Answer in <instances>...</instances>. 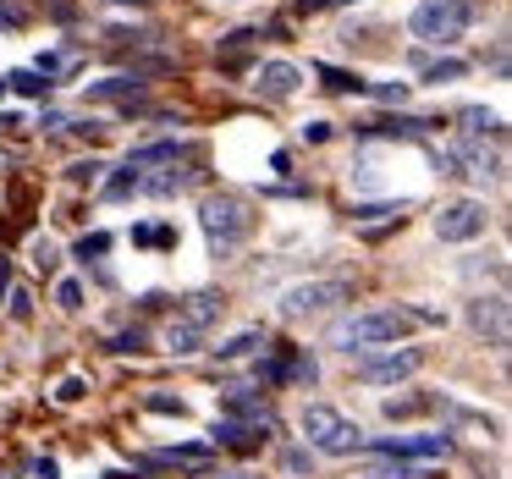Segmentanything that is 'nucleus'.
Segmentation results:
<instances>
[{"mask_svg":"<svg viewBox=\"0 0 512 479\" xmlns=\"http://www.w3.org/2000/svg\"><path fill=\"white\" fill-rule=\"evenodd\" d=\"M28 23H34V12H28L23 0H0V28H6V34H23Z\"/></svg>","mask_w":512,"mask_h":479,"instance_id":"a211bd4d","label":"nucleus"},{"mask_svg":"<svg viewBox=\"0 0 512 479\" xmlns=\"http://www.w3.org/2000/svg\"><path fill=\"white\" fill-rule=\"evenodd\" d=\"M138 94V78H105V83H89V100H133Z\"/></svg>","mask_w":512,"mask_h":479,"instance_id":"2eb2a0df","label":"nucleus"},{"mask_svg":"<svg viewBox=\"0 0 512 479\" xmlns=\"http://www.w3.org/2000/svg\"><path fill=\"white\" fill-rule=\"evenodd\" d=\"M485 226H490V210L479 199H452L435 215V237L441 243H474V237H485Z\"/></svg>","mask_w":512,"mask_h":479,"instance_id":"0eeeda50","label":"nucleus"},{"mask_svg":"<svg viewBox=\"0 0 512 479\" xmlns=\"http://www.w3.org/2000/svg\"><path fill=\"white\" fill-rule=\"evenodd\" d=\"M413 325L408 309H375V314H353V320H336L325 342L336 353H364V347H380V342H397L402 331Z\"/></svg>","mask_w":512,"mask_h":479,"instance_id":"f03ea898","label":"nucleus"},{"mask_svg":"<svg viewBox=\"0 0 512 479\" xmlns=\"http://www.w3.org/2000/svg\"><path fill=\"white\" fill-rule=\"evenodd\" d=\"M320 78H325V89H336V94H358V89H364V78H353V72H336V67H320Z\"/></svg>","mask_w":512,"mask_h":479,"instance_id":"412c9836","label":"nucleus"},{"mask_svg":"<svg viewBox=\"0 0 512 479\" xmlns=\"http://www.w3.org/2000/svg\"><path fill=\"white\" fill-rule=\"evenodd\" d=\"M380 105H408V83H364Z\"/></svg>","mask_w":512,"mask_h":479,"instance_id":"b1692460","label":"nucleus"},{"mask_svg":"<svg viewBox=\"0 0 512 479\" xmlns=\"http://www.w3.org/2000/svg\"><path fill=\"white\" fill-rule=\"evenodd\" d=\"M221 314H226V292H193V298L182 303L177 325H188V331H210Z\"/></svg>","mask_w":512,"mask_h":479,"instance_id":"9d476101","label":"nucleus"},{"mask_svg":"<svg viewBox=\"0 0 512 479\" xmlns=\"http://www.w3.org/2000/svg\"><path fill=\"white\" fill-rule=\"evenodd\" d=\"M281 463H287V474H309V468H314V463H309V452H298V446H292V452L281 457Z\"/></svg>","mask_w":512,"mask_h":479,"instance_id":"c756f323","label":"nucleus"},{"mask_svg":"<svg viewBox=\"0 0 512 479\" xmlns=\"http://www.w3.org/2000/svg\"><path fill=\"white\" fill-rule=\"evenodd\" d=\"M182 188H188V171L177 160H166V171H155V177H138V193H155V199H171Z\"/></svg>","mask_w":512,"mask_h":479,"instance_id":"ddd939ff","label":"nucleus"},{"mask_svg":"<svg viewBox=\"0 0 512 479\" xmlns=\"http://www.w3.org/2000/svg\"><path fill=\"white\" fill-rule=\"evenodd\" d=\"M28 254H34L39 270H56V265H61V248L50 243V237H34V243H28Z\"/></svg>","mask_w":512,"mask_h":479,"instance_id":"4be33fe9","label":"nucleus"},{"mask_svg":"<svg viewBox=\"0 0 512 479\" xmlns=\"http://www.w3.org/2000/svg\"><path fill=\"white\" fill-rule=\"evenodd\" d=\"M468 23H474V0H419L408 17L413 39H424V45H457Z\"/></svg>","mask_w":512,"mask_h":479,"instance_id":"7ed1b4c3","label":"nucleus"},{"mask_svg":"<svg viewBox=\"0 0 512 479\" xmlns=\"http://www.w3.org/2000/svg\"><path fill=\"white\" fill-rule=\"evenodd\" d=\"M457 78H468V61H452V56H446V61H424V83H457Z\"/></svg>","mask_w":512,"mask_h":479,"instance_id":"f3484780","label":"nucleus"},{"mask_svg":"<svg viewBox=\"0 0 512 479\" xmlns=\"http://www.w3.org/2000/svg\"><path fill=\"white\" fill-rule=\"evenodd\" d=\"M303 138H309V144H325V138H331V122H303Z\"/></svg>","mask_w":512,"mask_h":479,"instance_id":"2f4dec72","label":"nucleus"},{"mask_svg":"<svg viewBox=\"0 0 512 479\" xmlns=\"http://www.w3.org/2000/svg\"><path fill=\"white\" fill-rule=\"evenodd\" d=\"M347 298H353L347 281H298V287L281 292V320H309V314H325Z\"/></svg>","mask_w":512,"mask_h":479,"instance_id":"39448f33","label":"nucleus"},{"mask_svg":"<svg viewBox=\"0 0 512 479\" xmlns=\"http://www.w3.org/2000/svg\"><path fill=\"white\" fill-rule=\"evenodd\" d=\"M303 435H309L320 452L342 457V452H358L364 446V430H358L353 419H342L336 408H325V402H314V408H303Z\"/></svg>","mask_w":512,"mask_h":479,"instance_id":"20e7f679","label":"nucleus"},{"mask_svg":"<svg viewBox=\"0 0 512 479\" xmlns=\"http://www.w3.org/2000/svg\"><path fill=\"white\" fill-rule=\"evenodd\" d=\"M12 292V259H0V298Z\"/></svg>","mask_w":512,"mask_h":479,"instance_id":"473e14b6","label":"nucleus"},{"mask_svg":"<svg viewBox=\"0 0 512 479\" xmlns=\"http://www.w3.org/2000/svg\"><path fill=\"white\" fill-rule=\"evenodd\" d=\"M468 325H474L479 336H485V342H496V347H507V298H501V292H479L474 303H468Z\"/></svg>","mask_w":512,"mask_h":479,"instance_id":"1a4fd4ad","label":"nucleus"},{"mask_svg":"<svg viewBox=\"0 0 512 479\" xmlns=\"http://www.w3.org/2000/svg\"><path fill=\"white\" fill-rule=\"evenodd\" d=\"M298 67H287V61H270V67L254 72V89L265 94V100H287V94H298Z\"/></svg>","mask_w":512,"mask_h":479,"instance_id":"f8f14e48","label":"nucleus"},{"mask_svg":"<svg viewBox=\"0 0 512 479\" xmlns=\"http://www.w3.org/2000/svg\"><path fill=\"white\" fill-rule=\"evenodd\" d=\"M6 309H12V320H34V292L12 287V292H6Z\"/></svg>","mask_w":512,"mask_h":479,"instance_id":"5701e85b","label":"nucleus"},{"mask_svg":"<svg viewBox=\"0 0 512 479\" xmlns=\"http://www.w3.org/2000/svg\"><path fill=\"white\" fill-rule=\"evenodd\" d=\"M166 347H171V353H199V347H204V331H188V325H177V320H171Z\"/></svg>","mask_w":512,"mask_h":479,"instance_id":"6ab92c4d","label":"nucleus"},{"mask_svg":"<svg viewBox=\"0 0 512 479\" xmlns=\"http://www.w3.org/2000/svg\"><path fill=\"white\" fill-rule=\"evenodd\" d=\"M100 171H105L100 160H78V166H67V177L78 182V188H94V182H100Z\"/></svg>","mask_w":512,"mask_h":479,"instance_id":"393cba45","label":"nucleus"},{"mask_svg":"<svg viewBox=\"0 0 512 479\" xmlns=\"http://www.w3.org/2000/svg\"><path fill=\"white\" fill-rule=\"evenodd\" d=\"M116 353H144V331H138V325H133V331H122V336H116Z\"/></svg>","mask_w":512,"mask_h":479,"instance_id":"c85d7f7f","label":"nucleus"},{"mask_svg":"<svg viewBox=\"0 0 512 479\" xmlns=\"http://www.w3.org/2000/svg\"><path fill=\"white\" fill-rule=\"evenodd\" d=\"M221 479H248V474H221Z\"/></svg>","mask_w":512,"mask_h":479,"instance_id":"72a5a7b5","label":"nucleus"},{"mask_svg":"<svg viewBox=\"0 0 512 479\" xmlns=\"http://www.w3.org/2000/svg\"><path fill=\"white\" fill-rule=\"evenodd\" d=\"M56 303H61L67 314H78V309H83V287H78V281H61V287H56Z\"/></svg>","mask_w":512,"mask_h":479,"instance_id":"a878e982","label":"nucleus"},{"mask_svg":"<svg viewBox=\"0 0 512 479\" xmlns=\"http://www.w3.org/2000/svg\"><path fill=\"white\" fill-rule=\"evenodd\" d=\"M441 171L446 177H468V182H501V155L485 149V138H463L457 149L441 155Z\"/></svg>","mask_w":512,"mask_h":479,"instance_id":"423d86ee","label":"nucleus"},{"mask_svg":"<svg viewBox=\"0 0 512 479\" xmlns=\"http://www.w3.org/2000/svg\"><path fill=\"white\" fill-rule=\"evenodd\" d=\"M199 226H204V237H210L215 259H226V254H237V248L248 243V232H254V210H248L237 193H210V199L199 204Z\"/></svg>","mask_w":512,"mask_h":479,"instance_id":"f257e3e1","label":"nucleus"},{"mask_svg":"<svg viewBox=\"0 0 512 479\" xmlns=\"http://www.w3.org/2000/svg\"><path fill=\"white\" fill-rule=\"evenodd\" d=\"M149 413H177V419H182L188 402H182V397H160V391H155V397H149Z\"/></svg>","mask_w":512,"mask_h":479,"instance_id":"cd10ccee","label":"nucleus"},{"mask_svg":"<svg viewBox=\"0 0 512 479\" xmlns=\"http://www.w3.org/2000/svg\"><path fill=\"white\" fill-rule=\"evenodd\" d=\"M375 452L386 457H446L452 452V435H397V441H375Z\"/></svg>","mask_w":512,"mask_h":479,"instance_id":"9b49d317","label":"nucleus"},{"mask_svg":"<svg viewBox=\"0 0 512 479\" xmlns=\"http://www.w3.org/2000/svg\"><path fill=\"white\" fill-rule=\"evenodd\" d=\"M6 89H23V94H39V100H45L50 78H39V72H12V78H6Z\"/></svg>","mask_w":512,"mask_h":479,"instance_id":"aec40b11","label":"nucleus"},{"mask_svg":"<svg viewBox=\"0 0 512 479\" xmlns=\"http://www.w3.org/2000/svg\"><path fill=\"white\" fill-rule=\"evenodd\" d=\"M419 369H424V347H402V353H386V358H364L358 380L364 386H397V380L419 375Z\"/></svg>","mask_w":512,"mask_h":479,"instance_id":"6e6552de","label":"nucleus"},{"mask_svg":"<svg viewBox=\"0 0 512 479\" xmlns=\"http://www.w3.org/2000/svg\"><path fill=\"white\" fill-rule=\"evenodd\" d=\"M457 122H463V138H501V116L496 111H479L474 105V111H463Z\"/></svg>","mask_w":512,"mask_h":479,"instance_id":"4468645a","label":"nucleus"},{"mask_svg":"<svg viewBox=\"0 0 512 479\" xmlns=\"http://www.w3.org/2000/svg\"><path fill=\"white\" fill-rule=\"evenodd\" d=\"M83 391H89V386H83V380H78V375H72V380H61V391H56V397H61V402H78V397H83Z\"/></svg>","mask_w":512,"mask_h":479,"instance_id":"7c9ffc66","label":"nucleus"},{"mask_svg":"<svg viewBox=\"0 0 512 479\" xmlns=\"http://www.w3.org/2000/svg\"><path fill=\"white\" fill-rule=\"evenodd\" d=\"M265 342V331H259V325H248V331H237V336H226L221 347H215V353L221 358H243V353H254V347Z\"/></svg>","mask_w":512,"mask_h":479,"instance_id":"dca6fc26","label":"nucleus"},{"mask_svg":"<svg viewBox=\"0 0 512 479\" xmlns=\"http://www.w3.org/2000/svg\"><path fill=\"white\" fill-rule=\"evenodd\" d=\"M105 248H111V237H105V232H94V237H83V243H78V259L89 265V259H100V254H105Z\"/></svg>","mask_w":512,"mask_h":479,"instance_id":"bb28decb","label":"nucleus"}]
</instances>
